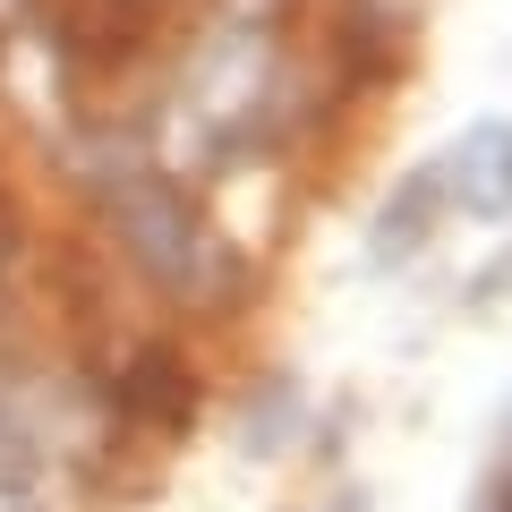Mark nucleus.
<instances>
[{
  "mask_svg": "<svg viewBox=\"0 0 512 512\" xmlns=\"http://www.w3.org/2000/svg\"><path fill=\"white\" fill-rule=\"evenodd\" d=\"M120 222H128V239H137V265H146L163 291H197L205 239H197V222H188V205L171 197V188L137 180V188L120 197Z\"/></svg>",
  "mask_w": 512,
  "mask_h": 512,
  "instance_id": "f257e3e1",
  "label": "nucleus"
},
{
  "mask_svg": "<svg viewBox=\"0 0 512 512\" xmlns=\"http://www.w3.org/2000/svg\"><path fill=\"white\" fill-rule=\"evenodd\" d=\"M325 512H376V504H367V487H342V495H333Z\"/></svg>",
  "mask_w": 512,
  "mask_h": 512,
  "instance_id": "6e6552de",
  "label": "nucleus"
},
{
  "mask_svg": "<svg viewBox=\"0 0 512 512\" xmlns=\"http://www.w3.org/2000/svg\"><path fill=\"white\" fill-rule=\"evenodd\" d=\"M436 214H444V180H436V163H427V171H410V180L393 188V205H384L376 231H367L376 265H410V256L427 248V231H436Z\"/></svg>",
  "mask_w": 512,
  "mask_h": 512,
  "instance_id": "7ed1b4c3",
  "label": "nucleus"
},
{
  "mask_svg": "<svg viewBox=\"0 0 512 512\" xmlns=\"http://www.w3.org/2000/svg\"><path fill=\"white\" fill-rule=\"evenodd\" d=\"M256 69H265V52H256L248 35H231V52H214V60L197 69V86H188V103H197V120L231 128L239 111L256 103Z\"/></svg>",
  "mask_w": 512,
  "mask_h": 512,
  "instance_id": "20e7f679",
  "label": "nucleus"
},
{
  "mask_svg": "<svg viewBox=\"0 0 512 512\" xmlns=\"http://www.w3.org/2000/svg\"><path fill=\"white\" fill-rule=\"evenodd\" d=\"M436 180H444V205H461V214H478V222L512 214V128L504 120L470 128V137L436 163Z\"/></svg>",
  "mask_w": 512,
  "mask_h": 512,
  "instance_id": "f03ea898",
  "label": "nucleus"
},
{
  "mask_svg": "<svg viewBox=\"0 0 512 512\" xmlns=\"http://www.w3.org/2000/svg\"><path fill=\"white\" fill-rule=\"evenodd\" d=\"M26 470H35V461H26V444H18V427L0 419V487H18Z\"/></svg>",
  "mask_w": 512,
  "mask_h": 512,
  "instance_id": "423d86ee",
  "label": "nucleus"
},
{
  "mask_svg": "<svg viewBox=\"0 0 512 512\" xmlns=\"http://www.w3.org/2000/svg\"><path fill=\"white\" fill-rule=\"evenodd\" d=\"M291 419H299V402L282 393V384H274V402H265V410L248 402V453H256V461H265V453H282V436H291Z\"/></svg>",
  "mask_w": 512,
  "mask_h": 512,
  "instance_id": "39448f33",
  "label": "nucleus"
},
{
  "mask_svg": "<svg viewBox=\"0 0 512 512\" xmlns=\"http://www.w3.org/2000/svg\"><path fill=\"white\" fill-rule=\"evenodd\" d=\"M478 512H512V470L487 478V495H478Z\"/></svg>",
  "mask_w": 512,
  "mask_h": 512,
  "instance_id": "0eeeda50",
  "label": "nucleus"
}]
</instances>
